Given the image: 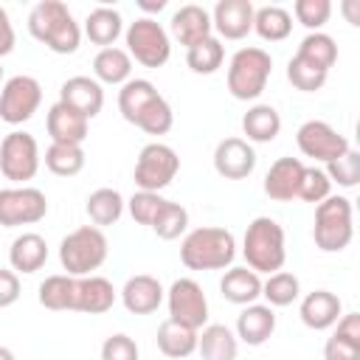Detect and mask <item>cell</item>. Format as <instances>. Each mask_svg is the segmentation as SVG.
<instances>
[{
    "label": "cell",
    "mask_w": 360,
    "mask_h": 360,
    "mask_svg": "<svg viewBox=\"0 0 360 360\" xmlns=\"http://www.w3.org/2000/svg\"><path fill=\"white\" fill-rule=\"evenodd\" d=\"M118 110L121 118L146 135H166L174 124V112L169 101L158 93L149 79H129L118 90Z\"/></svg>",
    "instance_id": "cell-1"
},
{
    "label": "cell",
    "mask_w": 360,
    "mask_h": 360,
    "mask_svg": "<svg viewBox=\"0 0 360 360\" xmlns=\"http://www.w3.org/2000/svg\"><path fill=\"white\" fill-rule=\"evenodd\" d=\"M28 34L59 56L76 53L82 45V25L62 0H39L28 11Z\"/></svg>",
    "instance_id": "cell-2"
},
{
    "label": "cell",
    "mask_w": 360,
    "mask_h": 360,
    "mask_svg": "<svg viewBox=\"0 0 360 360\" xmlns=\"http://www.w3.org/2000/svg\"><path fill=\"white\" fill-rule=\"evenodd\" d=\"M236 259V236L219 225H202L183 236L180 262L188 270H228Z\"/></svg>",
    "instance_id": "cell-3"
},
{
    "label": "cell",
    "mask_w": 360,
    "mask_h": 360,
    "mask_svg": "<svg viewBox=\"0 0 360 360\" xmlns=\"http://www.w3.org/2000/svg\"><path fill=\"white\" fill-rule=\"evenodd\" d=\"M242 256L245 267L253 273H278L287 262V236L284 228L273 217H256L248 222L245 236H242Z\"/></svg>",
    "instance_id": "cell-4"
},
{
    "label": "cell",
    "mask_w": 360,
    "mask_h": 360,
    "mask_svg": "<svg viewBox=\"0 0 360 360\" xmlns=\"http://www.w3.org/2000/svg\"><path fill=\"white\" fill-rule=\"evenodd\" d=\"M273 73V56L259 45L239 48L228 62V93L236 101H256Z\"/></svg>",
    "instance_id": "cell-5"
},
{
    "label": "cell",
    "mask_w": 360,
    "mask_h": 360,
    "mask_svg": "<svg viewBox=\"0 0 360 360\" xmlns=\"http://www.w3.org/2000/svg\"><path fill=\"white\" fill-rule=\"evenodd\" d=\"M354 211L352 200L343 194H329L323 202L315 205V225H312V239L315 248L323 253H340L349 248L354 236Z\"/></svg>",
    "instance_id": "cell-6"
},
{
    "label": "cell",
    "mask_w": 360,
    "mask_h": 360,
    "mask_svg": "<svg viewBox=\"0 0 360 360\" xmlns=\"http://www.w3.org/2000/svg\"><path fill=\"white\" fill-rule=\"evenodd\" d=\"M107 253H110V242L104 231L96 225H82L59 242V264L68 276L76 278L93 276V270H98L107 262Z\"/></svg>",
    "instance_id": "cell-7"
},
{
    "label": "cell",
    "mask_w": 360,
    "mask_h": 360,
    "mask_svg": "<svg viewBox=\"0 0 360 360\" xmlns=\"http://www.w3.org/2000/svg\"><path fill=\"white\" fill-rule=\"evenodd\" d=\"M124 42L129 59H135L143 68H163L172 56V37L169 31L152 20V17H138L124 28Z\"/></svg>",
    "instance_id": "cell-8"
},
{
    "label": "cell",
    "mask_w": 360,
    "mask_h": 360,
    "mask_svg": "<svg viewBox=\"0 0 360 360\" xmlns=\"http://www.w3.org/2000/svg\"><path fill=\"white\" fill-rule=\"evenodd\" d=\"M39 163H42L39 143H37V138L31 132L11 129L0 141V172H3L6 180L17 183V186H25L28 180L37 177Z\"/></svg>",
    "instance_id": "cell-9"
},
{
    "label": "cell",
    "mask_w": 360,
    "mask_h": 360,
    "mask_svg": "<svg viewBox=\"0 0 360 360\" xmlns=\"http://www.w3.org/2000/svg\"><path fill=\"white\" fill-rule=\"evenodd\" d=\"M180 172V158L169 143L152 141L138 152L135 160V172L132 180L138 186V191H163Z\"/></svg>",
    "instance_id": "cell-10"
},
{
    "label": "cell",
    "mask_w": 360,
    "mask_h": 360,
    "mask_svg": "<svg viewBox=\"0 0 360 360\" xmlns=\"http://www.w3.org/2000/svg\"><path fill=\"white\" fill-rule=\"evenodd\" d=\"M42 104V84L34 76L17 73L3 82L0 87V121L20 127L34 118V112Z\"/></svg>",
    "instance_id": "cell-11"
},
{
    "label": "cell",
    "mask_w": 360,
    "mask_h": 360,
    "mask_svg": "<svg viewBox=\"0 0 360 360\" xmlns=\"http://www.w3.org/2000/svg\"><path fill=\"white\" fill-rule=\"evenodd\" d=\"M166 307H169V321L183 323L188 329L200 332L208 323V298L202 287L188 276L172 281V287L166 290Z\"/></svg>",
    "instance_id": "cell-12"
},
{
    "label": "cell",
    "mask_w": 360,
    "mask_h": 360,
    "mask_svg": "<svg viewBox=\"0 0 360 360\" xmlns=\"http://www.w3.org/2000/svg\"><path fill=\"white\" fill-rule=\"evenodd\" d=\"M48 214V197L34 186H11L0 188V225L20 228L37 225Z\"/></svg>",
    "instance_id": "cell-13"
},
{
    "label": "cell",
    "mask_w": 360,
    "mask_h": 360,
    "mask_svg": "<svg viewBox=\"0 0 360 360\" xmlns=\"http://www.w3.org/2000/svg\"><path fill=\"white\" fill-rule=\"evenodd\" d=\"M295 143H298L304 158H312V160H321V163H329V160H335V158H340L343 152L352 149L349 138L340 135L332 124H326L321 118L304 121L295 132Z\"/></svg>",
    "instance_id": "cell-14"
},
{
    "label": "cell",
    "mask_w": 360,
    "mask_h": 360,
    "mask_svg": "<svg viewBox=\"0 0 360 360\" xmlns=\"http://www.w3.org/2000/svg\"><path fill=\"white\" fill-rule=\"evenodd\" d=\"M253 3L250 0H219L211 11V28L217 31V39H245L253 31Z\"/></svg>",
    "instance_id": "cell-15"
},
{
    "label": "cell",
    "mask_w": 360,
    "mask_h": 360,
    "mask_svg": "<svg viewBox=\"0 0 360 360\" xmlns=\"http://www.w3.org/2000/svg\"><path fill=\"white\" fill-rule=\"evenodd\" d=\"M214 169L225 180H245L256 169V152L245 138H222L214 149Z\"/></svg>",
    "instance_id": "cell-16"
},
{
    "label": "cell",
    "mask_w": 360,
    "mask_h": 360,
    "mask_svg": "<svg viewBox=\"0 0 360 360\" xmlns=\"http://www.w3.org/2000/svg\"><path fill=\"white\" fill-rule=\"evenodd\" d=\"M59 101L84 115L87 121L96 118L104 107V87L93 76H70L59 87Z\"/></svg>",
    "instance_id": "cell-17"
},
{
    "label": "cell",
    "mask_w": 360,
    "mask_h": 360,
    "mask_svg": "<svg viewBox=\"0 0 360 360\" xmlns=\"http://www.w3.org/2000/svg\"><path fill=\"white\" fill-rule=\"evenodd\" d=\"M118 295H121V304L127 307V312H132V315H149V312H155L163 304L166 290H163V284L155 276L138 273V276H129L124 281V287H121Z\"/></svg>",
    "instance_id": "cell-18"
},
{
    "label": "cell",
    "mask_w": 360,
    "mask_h": 360,
    "mask_svg": "<svg viewBox=\"0 0 360 360\" xmlns=\"http://www.w3.org/2000/svg\"><path fill=\"white\" fill-rule=\"evenodd\" d=\"M169 31H172V37H174L180 45L191 48V45H197V42L214 37L211 11L202 8V6H197V3H186V6H180V8L172 14Z\"/></svg>",
    "instance_id": "cell-19"
},
{
    "label": "cell",
    "mask_w": 360,
    "mask_h": 360,
    "mask_svg": "<svg viewBox=\"0 0 360 360\" xmlns=\"http://www.w3.org/2000/svg\"><path fill=\"white\" fill-rule=\"evenodd\" d=\"M45 127H48L51 143L82 146L87 141V132H90V121L84 115H79L76 110H70L68 104H62V101L51 104V110L45 115Z\"/></svg>",
    "instance_id": "cell-20"
},
{
    "label": "cell",
    "mask_w": 360,
    "mask_h": 360,
    "mask_svg": "<svg viewBox=\"0 0 360 360\" xmlns=\"http://www.w3.org/2000/svg\"><path fill=\"white\" fill-rule=\"evenodd\" d=\"M298 315H301V323L307 329L323 332V329H332L338 323V318L343 315V304L329 290H312V292H307L301 298Z\"/></svg>",
    "instance_id": "cell-21"
},
{
    "label": "cell",
    "mask_w": 360,
    "mask_h": 360,
    "mask_svg": "<svg viewBox=\"0 0 360 360\" xmlns=\"http://www.w3.org/2000/svg\"><path fill=\"white\" fill-rule=\"evenodd\" d=\"M304 174V163L298 158H278L270 163L264 174V194L276 202H290L298 197V183Z\"/></svg>",
    "instance_id": "cell-22"
},
{
    "label": "cell",
    "mask_w": 360,
    "mask_h": 360,
    "mask_svg": "<svg viewBox=\"0 0 360 360\" xmlns=\"http://www.w3.org/2000/svg\"><path fill=\"white\" fill-rule=\"evenodd\" d=\"M118 292L112 287L110 278L104 276H79L76 278V304L73 312H84V315H101L107 309H112Z\"/></svg>",
    "instance_id": "cell-23"
},
{
    "label": "cell",
    "mask_w": 360,
    "mask_h": 360,
    "mask_svg": "<svg viewBox=\"0 0 360 360\" xmlns=\"http://www.w3.org/2000/svg\"><path fill=\"white\" fill-rule=\"evenodd\" d=\"M48 262V242L45 236L34 233V231H25L20 236H14L11 248H8V264L11 270L20 276H31L37 270H42Z\"/></svg>",
    "instance_id": "cell-24"
},
{
    "label": "cell",
    "mask_w": 360,
    "mask_h": 360,
    "mask_svg": "<svg viewBox=\"0 0 360 360\" xmlns=\"http://www.w3.org/2000/svg\"><path fill=\"white\" fill-rule=\"evenodd\" d=\"M276 332V309L267 304H248L236 318V338L248 346H262Z\"/></svg>",
    "instance_id": "cell-25"
},
{
    "label": "cell",
    "mask_w": 360,
    "mask_h": 360,
    "mask_svg": "<svg viewBox=\"0 0 360 360\" xmlns=\"http://www.w3.org/2000/svg\"><path fill=\"white\" fill-rule=\"evenodd\" d=\"M219 292L225 301L236 304V307H248L256 304L262 298V276L253 273L250 267H228L225 276L219 278Z\"/></svg>",
    "instance_id": "cell-26"
},
{
    "label": "cell",
    "mask_w": 360,
    "mask_h": 360,
    "mask_svg": "<svg viewBox=\"0 0 360 360\" xmlns=\"http://www.w3.org/2000/svg\"><path fill=\"white\" fill-rule=\"evenodd\" d=\"M197 352L202 360H236L239 338L225 323H205L197 332Z\"/></svg>",
    "instance_id": "cell-27"
},
{
    "label": "cell",
    "mask_w": 360,
    "mask_h": 360,
    "mask_svg": "<svg viewBox=\"0 0 360 360\" xmlns=\"http://www.w3.org/2000/svg\"><path fill=\"white\" fill-rule=\"evenodd\" d=\"M242 132L248 143H270L281 132V115L273 104H253L242 115Z\"/></svg>",
    "instance_id": "cell-28"
},
{
    "label": "cell",
    "mask_w": 360,
    "mask_h": 360,
    "mask_svg": "<svg viewBox=\"0 0 360 360\" xmlns=\"http://www.w3.org/2000/svg\"><path fill=\"white\" fill-rule=\"evenodd\" d=\"M82 34H84L93 45L112 48L115 39L124 34V17H121V11H115V8H110V6H98V8H93V11L84 17Z\"/></svg>",
    "instance_id": "cell-29"
},
{
    "label": "cell",
    "mask_w": 360,
    "mask_h": 360,
    "mask_svg": "<svg viewBox=\"0 0 360 360\" xmlns=\"http://www.w3.org/2000/svg\"><path fill=\"white\" fill-rule=\"evenodd\" d=\"M93 79L98 84H127L132 79V59L124 48H101L93 56Z\"/></svg>",
    "instance_id": "cell-30"
},
{
    "label": "cell",
    "mask_w": 360,
    "mask_h": 360,
    "mask_svg": "<svg viewBox=\"0 0 360 360\" xmlns=\"http://www.w3.org/2000/svg\"><path fill=\"white\" fill-rule=\"evenodd\" d=\"M155 340H158L160 354H166L172 360H183V357H188V354L197 352V329H188L183 323H174L169 318L158 326Z\"/></svg>",
    "instance_id": "cell-31"
},
{
    "label": "cell",
    "mask_w": 360,
    "mask_h": 360,
    "mask_svg": "<svg viewBox=\"0 0 360 360\" xmlns=\"http://www.w3.org/2000/svg\"><path fill=\"white\" fill-rule=\"evenodd\" d=\"M124 208H127V200L121 197V191L118 188H107V186L104 188H96L87 197V202H84V211H87V217H90V222L96 228L115 225L121 219Z\"/></svg>",
    "instance_id": "cell-32"
},
{
    "label": "cell",
    "mask_w": 360,
    "mask_h": 360,
    "mask_svg": "<svg viewBox=\"0 0 360 360\" xmlns=\"http://www.w3.org/2000/svg\"><path fill=\"white\" fill-rule=\"evenodd\" d=\"M39 304L51 312H65L70 309L73 312V304H76V276H68V273H53L48 276L42 284H39V292H37Z\"/></svg>",
    "instance_id": "cell-33"
},
{
    "label": "cell",
    "mask_w": 360,
    "mask_h": 360,
    "mask_svg": "<svg viewBox=\"0 0 360 360\" xmlns=\"http://www.w3.org/2000/svg\"><path fill=\"white\" fill-rule=\"evenodd\" d=\"M253 31L264 42H281L292 31V14L281 6H262L253 11Z\"/></svg>",
    "instance_id": "cell-34"
},
{
    "label": "cell",
    "mask_w": 360,
    "mask_h": 360,
    "mask_svg": "<svg viewBox=\"0 0 360 360\" xmlns=\"http://www.w3.org/2000/svg\"><path fill=\"white\" fill-rule=\"evenodd\" d=\"M295 56L329 73V68L338 62V42H335L329 34H323V31H312V34H307V37L298 42Z\"/></svg>",
    "instance_id": "cell-35"
},
{
    "label": "cell",
    "mask_w": 360,
    "mask_h": 360,
    "mask_svg": "<svg viewBox=\"0 0 360 360\" xmlns=\"http://www.w3.org/2000/svg\"><path fill=\"white\" fill-rule=\"evenodd\" d=\"M262 298L267 301V307H290L301 298V281L295 273L290 270H278V273H270L264 281H262Z\"/></svg>",
    "instance_id": "cell-36"
},
{
    "label": "cell",
    "mask_w": 360,
    "mask_h": 360,
    "mask_svg": "<svg viewBox=\"0 0 360 360\" xmlns=\"http://www.w3.org/2000/svg\"><path fill=\"white\" fill-rule=\"evenodd\" d=\"M225 62V45L217 37H208L191 48H186V65L191 68V73L197 76H211L222 68Z\"/></svg>",
    "instance_id": "cell-37"
},
{
    "label": "cell",
    "mask_w": 360,
    "mask_h": 360,
    "mask_svg": "<svg viewBox=\"0 0 360 360\" xmlns=\"http://www.w3.org/2000/svg\"><path fill=\"white\" fill-rule=\"evenodd\" d=\"M45 166L56 177H73L84 169V149L73 143H51L45 149Z\"/></svg>",
    "instance_id": "cell-38"
},
{
    "label": "cell",
    "mask_w": 360,
    "mask_h": 360,
    "mask_svg": "<svg viewBox=\"0 0 360 360\" xmlns=\"http://www.w3.org/2000/svg\"><path fill=\"white\" fill-rule=\"evenodd\" d=\"M152 231H155L158 239H166V242L180 239V236L188 231V211H186L180 202L166 200V205H163V211L158 214Z\"/></svg>",
    "instance_id": "cell-39"
},
{
    "label": "cell",
    "mask_w": 360,
    "mask_h": 360,
    "mask_svg": "<svg viewBox=\"0 0 360 360\" xmlns=\"http://www.w3.org/2000/svg\"><path fill=\"white\" fill-rule=\"evenodd\" d=\"M326 70H321V68H315V65H309V62H304V59H298V56H292L290 62H287V82L295 87V90H301V93H315V90H321L323 84H326Z\"/></svg>",
    "instance_id": "cell-40"
},
{
    "label": "cell",
    "mask_w": 360,
    "mask_h": 360,
    "mask_svg": "<svg viewBox=\"0 0 360 360\" xmlns=\"http://www.w3.org/2000/svg\"><path fill=\"white\" fill-rule=\"evenodd\" d=\"M323 172H326V177H329L332 183H338L340 188H354V186L360 183V152H357V149L343 152L340 158L329 160Z\"/></svg>",
    "instance_id": "cell-41"
},
{
    "label": "cell",
    "mask_w": 360,
    "mask_h": 360,
    "mask_svg": "<svg viewBox=\"0 0 360 360\" xmlns=\"http://www.w3.org/2000/svg\"><path fill=\"white\" fill-rule=\"evenodd\" d=\"M166 205V197H160L158 191H135L129 200H127V211L129 217L138 222V225H155L158 214L163 211Z\"/></svg>",
    "instance_id": "cell-42"
},
{
    "label": "cell",
    "mask_w": 360,
    "mask_h": 360,
    "mask_svg": "<svg viewBox=\"0 0 360 360\" xmlns=\"http://www.w3.org/2000/svg\"><path fill=\"white\" fill-rule=\"evenodd\" d=\"M329 194H332V180L326 177V172L318 169V166H304V174H301V183H298V200L318 205Z\"/></svg>",
    "instance_id": "cell-43"
},
{
    "label": "cell",
    "mask_w": 360,
    "mask_h": 360,
    "mask_svg": "<svg viewBox=\"0 0 360 360\" xmlns=\"http://www.w3.org/2000/svg\"><path fill=\"white\" fill-rule=\"evenodd\" d=\"M292 14L295 20L312 34V31H321L329 17H332V3L329 0H295L292 3Z\"/></svg>",
    "instance_id": "cell-44"
},
{
    "label": "cell",
    "mask_w": 360,
    "mask_h": 360,
    "mask_svg": "<svg viewBox=\"0 0 360 360\" xmlns=\"http://www.w3.org/2000/svg\"><path fill=\"white\" fill-rule=\"evenodd\" d=\"M141 352H138V343L118 332V335H110L104 343H101V360H138Z\"/></svg>",
    "instance_id": "cell-45"
},
{
    "label": "cell",
    "mask_w": 360,
    "mask_h": 360,
    "mask_svg": "<svg viewBox=\"0 0 360 360\" xmlns=\"http://www.w3.org/2000/svg\"><path fill=\"white\" fill-rule=\"evenodd\" d=\"M323 360H360V343L332 332L323 343Z\"/></svg>",
    "instance_id": "cell-46"
},
{
    "label": "cell",
    "mask_w": 360,
    "mask_h": 360,
    "mask_svg": "<svg viewBox=\"0 0 360 360\" xmlns=\"http://www.w3.org/2000/svg\"><path fill=\"white\" fill-rule=\"evenodd\" d=\"M20 298V276L8 267H0V309L17 304Z\"/></svg>",
    "instance_id": "cell-47"
},
{
    "label": "cell",
    "mask_w": 360,
    "mask_h": 360,
    "mask_svg": "<svg viewBox=\"0 0 360 360\" xmlns=\"http://www.w3.org/2000/svg\"><path fill=\"white\" fill-rule=\"evenodd\" d=\"M17 45V34H14V25H11V17L8 11L0 6V59L8 56Z\"/></svg>",
    "instance_id": "cell-48"
},
{
    "label": "cell",
    "mask_w": 360,
    "mask_h": 360,
    "mask_svg": "<svg viewBox=\"0 0 360 360\" xmlns=\"http://www.w3.org/2000/svg\"><path fill=\"white\" fill-rule=\"evenodd\" d=\"M335 335L360 343V315H357V312H346V315H340L338 323H335Z\"/></svg>",
    "instance_id": "cell-49"
},
{
    "label": "cell",
    "mask_w": 360,
    "mask_h": 360,
    "mask_svg": "<svg viewBox=\"0 0 360 360\" xmlns=\"http://www.w3.org/2000/svg\"><path fill=\"white\" fill-rule=\"evenodd\" d=\"M340 8H343V14L349 17L352 25H360V3H357V0H346Z\"/></svg>",
    "instance_id": "cell-50"
},
{
    "label": "cell",
    "mask_w": 360,
    "mask_h": 360,
    "mask_svg": "<svg viewBox=\"0 0 360 360\" xmlns=\"http://www.w3.org/2000/svg\"><path fill=\"white\" fill-rule=\"evenodd\" d=\"M143 11H160V8H166V0H158V3H138Z\"/></svg>",
    "instance_id": "cell-51"
},
{
    "label": "cell",
    "mask_w": 360,
    "mask_h": 360,
    "mask_svg": "<svg viewBox=\"0 0 360 360\" xmlns=\"http://www.w3.org/2000/svg\"><path fill=\"white\" fill-rule=\"evenodd\" d=\"M0 360H17V357H14V352L8 346H0Z\"/></svg>",
    "instance_id": "cell-52"
},
{
    "label": "cell",
    "mask_w": 360,
    "mask_h": 360,
    "mask_svg": "<svg viewBox=\"0 0 360 360\" xmlns=\"http://www.w3.org/2000/svg\"><path fill=\"white\" fill-rule=\"evenodd\" d=\"M0 82H3V68H0Z\"/></svg>",
    "instance_id": "cell-53"
}]
</instances>
